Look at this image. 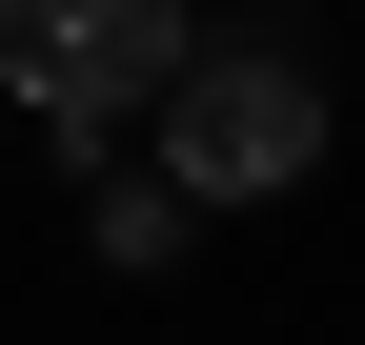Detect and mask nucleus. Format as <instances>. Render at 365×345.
<instances>
[{
  "instance_id": "2",
  "label": "nucleus",
  "mask_w": 365,
  "mask_h": 345,
  "mask_svg": "<svg viewBox=\"0 0 365 345\" xmlns=\"http://www.w3.org/2000/svg\"><path fill=\"white\" fill-rule=\"evenodd\" d=\"M182 41H203L182 0H0V102H21L61 163H102V122H122V102H163Z\"/></svg>"
},
{
  "instance_id": "3",
  "label": "nucleus",
  "mask_w": 365,
  "mask_h": 345,
  "mask_svg": "<svg viewBox=\"0 0 365 345\" xmlns=\"http://www.w3.org/2000/svg\"><path fill=\"white\" fill-rule=\"evenodd\" d=\"M81 244H102V264L143 284V264H182V244H203V203H182L163 163H143V183H102V203H81Z\"/></svg>"
},
{
  "instance_id": "1",
  "label": "nucleus",
  "mask_w": 365,
  "mask_h": 345,
  "mask_svg": "<svg viewBox=\"0 0 365 345\" xmlns=\"http://www.w3.org/2000/svg\"><path fill=\"white\" fill-rule=\"evenodd\" d=\"M163 183L182 203L325 183V81H304V41H182V61H163Z\"/></svg>"
}]
</instances>
